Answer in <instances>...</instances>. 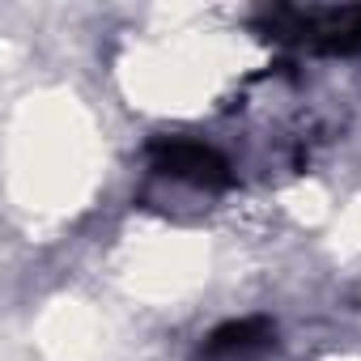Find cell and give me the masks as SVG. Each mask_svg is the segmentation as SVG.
<instances>
[{
    "mask_svg": "<svg viewBox=\"0 0 361 361\" xmlns=\"http://www.w3.org/2000/svg\"><path fill=\"white\" fill-rule=\"evenodd\" d=\"M268 26L281 39H293L314 51H357L361 47V9H272Z\"/></svg>",
    "mask_w": 361,
    "mask_h": 361,
    "instance_id": "1",
    "label": "cell"
},
{
    "mask_svg": "<svg viewBox=\"0 0 361 361\" xmlns=\"http://www.w3.org/2000/svg\"><path fill=\"white\" fill-rule=\"evenodd\" d=\"M149 157H153V170L174 178V183H192L204 192H217L230 183V161L200 140H157Z\"/></svg>",
    "mask_w": 361,
    "mask_h": 361,
    "instance_id": "2",
    "label": "cell"
}]
</instances>
